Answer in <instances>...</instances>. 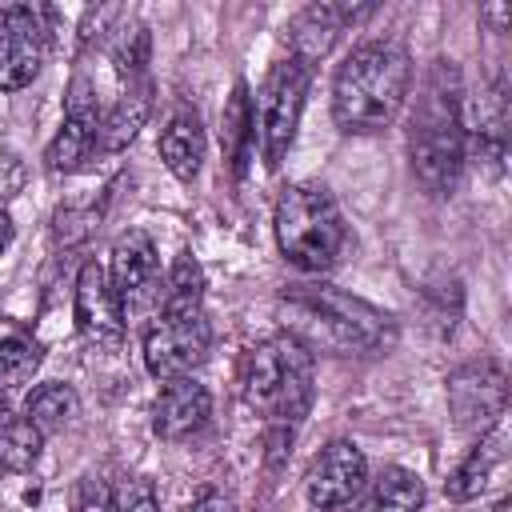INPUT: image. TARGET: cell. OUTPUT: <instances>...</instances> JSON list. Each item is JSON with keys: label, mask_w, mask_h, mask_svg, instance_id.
I'll list each match as a JSON object with an SVG mask.
<instances>
[{"label": "cell", "mask_w": 512, "mask_h": 512, "mask_svg": "<svg viewBox=\"0 0 512 512\" xmlns=\"http://www.w3.org/2000/svg\"><path fill=\"white\" fill-rule=\"evenodd\" d=\"M420 504H424L420 476L408 468H388L360 512H420Z\"/></svg>", "instance_id": "obj_20"}, {"label": "cell", "mask_w": 512, "mask_h": 512, "mask_svg": "<svg viewBox=\"0 0 512 512\" xmlns=\"http://www.w3.org/2000/svg\"><path fill=\"white\" fill-rule=\"evenodd\" d=\"M160 288V260H156V244L144 232H124L112 244V292L128 312H140L156 300Z\"/></svg>", "instance_id": "obj_10"}, {"label": "cell", "mask_w": 512, "mask_h": 512, "mask_svg": "<svg viewBox=\"0 0 512 512\" xmlns=\"http://www.w3.org/2000/svg\"><path fill=\"white\" fill-rule=\"evenodd\" d=\"M76 392L68 384H40L32 396H28V420L36 424L40 436L48 432H64L76 416Z\"/></svg>", "instance_id": "obj_21"}, {"label": "cell", "mask_w": 512, "mask_h": 512, "mask_svg": "<svg viewBox=\"0 0 512 512\" xmlns=\"http://www.w3.org/2000/svg\"><path fill=\"white\" fill-rule=\"evenodd\" d=\"M12 244V216L8 212H0V252Z\"/></svg>", "instance_id": "obj_27"}, {"label": "cell", "mask_w": 512, "mask_h": 512, "mask_svg": "<svg viewBox=\"0 0 512 512\" xmlns=\"http://www.w3.org/2000/svg\"><path fill=\"white\" fill-rule=\"evenodd\" d=\"M468 128H464V88L448 60H436L420 84L408 120V160L416 180L432 196H448L464 172Z\"/></svg>", "instance_id": "obj_2"}, {"label": "cell", "mask_w": 512, "mask_h": 512, "mask_svg": "<svg viewBox=\"0 0 512 512\" xmlns=\"http://www.w3.org/2000/svg\"><path fill=\"white\" fill-rule=\"evenodd\" d=\"M448 404L460 428H488L504 416V372L488 360L460 368L448 380Z\"/></svg>", "instance_id": "obj_13"}, {"label": "cell", "mask_w": 512, "mask_h": 512, "mask_svg": "<svg viewBox=\"0 0 512 512\" xmlns=\"http://www.w3.org/2000/svg\"><path fill=\"white\" fill-rule=\"evenodd\" d=\"M288 336L308 348H328L340 356H368L396 340V324L376 304L324 284H292L276 300Z\"/></svg>", "instance_id": "obj_1"}, {"label": "cell", "mask_w": 512, "mask_h": 512, "mask_svg": "<svg viewBox=\"0 0 512 512\" xmlns=\"http://www.w3.org/2000/svg\"><path fill=\"white\" fill-rule=\"evenodd\" d=\"M412 64L400 44L368 40L344 56L332 80V116L344 132H380L408 100Z\"/></svg>", "instance_id": "obj_3"}, {"label": "cell", "mask_w": 512, "mask_h": 512, "mask_svg": "<svg viewBox=\"0 0 512 512\" xmlns=\"http://www.w3.org/2000/svg\"><path fill=\"white\" fill-rule=\"evenodd\" d=\"M276 244L300 272H328L348 248V224L324 184H292L276 200Z\"/></svg>", "instance_id": "obj_5"}, {"label": "cell", "mask_w": 512, "mask_h": 512, "mask_svg": "<svg viewBox=\"0 0 512 512\" xmlns=\"http://www.w3.org/2000/svg\"><path fill=\"white\" fill-rule=\"evenodd\" d=\"M148 108H152V84H148V76L128 80V88L120 92V100L112 104V112L100 116L96 152H120L140 132V124L148 120Z\"/></svg>", "instance_id": "obj_17"}, {"label": "cell", "mask_w": 512, "mask_h": 512, "mask_svg": "<svg viewBox=\"0 0 512 512\" xmlns=\"http://www.w3.org/2000/svg\"><path fill=\"white\" fill-rule=\"evenodd\" d=\"M192 512H232V500H224L220 492H204V496L192 504Z\"/></svg>", "instance_id": "obj_26"}, {"label": "cell", "mask_w": 512, "mask_h": 512, "mask_svg": "<svg viewBox=\"0 0 512 512\" xmlns=\"http://www.w3.org/2000/svg\"><path fill=\"white\" fill-rule=\"evenodd\" d=\"M504 444H508V428L496 420V424L480 436V444L468 452V460L452 472V480H448V496H452V500H472V496H480L484 484L492 480L496 464L504 460Z\"/></svg>", "instance_id": "obj_18"}, {"label": "cell", "mask_w": 512, "mask_h": 512, "mask_svg": "<svg viewBox=\"0 0 512 512\" xmlns=\"http://www.w3.org/2000/svg\"><path fill=\"white\" fill-rule=\"evenodd\" d=\"M368 480V460L352 440H332L308 472V504L320 512L344 508Z\"/></svg>", "instance_id": "obj_11"}, {"label": "cell", "mask_w": 512, "mask_h": 512, "mask_svg": "<svg viewBox=\"0 0 512 512\" xmlns=\"http://www.w3.org/2000/svg\"><path fill=\"white\" fill-rule=\"evenodd\" d=\"M208 348H212V324H208L204 308L156 312L152 328L144 332V364L160 380L188 376L192 368H200L208 360Z\"/></svg>", "instance_id": "obj_6"}, {"label": "cell", "mask_w": 512, "mask_h": 512, "mask_svg": "<svg viewBox=\"0 0 512 512\" xmlns=\"http://www.w3.org/2000/svg\"><path fill=\"white\" fill-rule=\"evenodd\" d=\"M208 416H212V396L192 376L164 380V388L152 404V428L160 440H184V436L200 432L208 424Z\"/></svg>", "instance_id": "obj_14"}, {"label": "cell", "mask_w": 512, "mask_h": 512, "mask_svg": "<svg viewBox=\"0 0 512 512\" xmlns=\"http://www.w3.org/2000/svg\"><path fill=\"white\" fill-rule=\"evenodd\" d=\"M116 512H160L152 480H144V476L128 480V484L120 488V496H116Z\"/></svg>", "instance_id": "obj_25"}, {"label": "cell", "mask_w": 512, "mask_h": 512, "mask_svg": "<svg viewBox=\"0 0 512 512\" xmlns=\"http://www.w3.org/2000/svg\"><path fill=\"white\" fill-rule=\"evenodd\" d=\"M40 344L28 336H8L0 340V392H12L20 384H28L40 368Z\"/></svg>", "instance_id": "obj_24"}, {"label": "cell", "mask_w": 512, "mask_h": 512, "mask_svg": "<svg viewBox=\"0 0 512 512\" xmlns=\"http://www.w3.org/2000/svg\"><path fill=\"white\" fill-rule=\"evenodd\" d=\"M96 136H100V104L88 88L84 76L72 80V96H68V112L60 132L52 136L44 160L52 172H76L92 152H96Z\"/></svg>", "instance_id": "obj_9"}, {"label": "cell", "mask_w": 512, "mask_h": 512, "mask_svg": "<svg viewBox=\"0 0 512 512\" xmlns=\"http://www.w3.org/2000/svg\"><path fill=\"white\" fill-rule=\"evenodd\" d=\"M240 392H244L248 408L264 412L276 428L300 424L308 416L312 392H316L312 348L288 332L260 340L240 364Z\"/></svg>", "instance_id": "obj_4"}, {"label": "cell", "mask_w": 512, "mask_h": 512, "mask_svg": "<svg viewBox=\"0 0 512 512\" xmlns=\"http://www.w3.org/2000/svg\"><path fill=\"white\" fill-rule=\"evenodd\" d=\"M308 80H312V68H304L296 60H284V64L272 68V76L260 92V148H264L268 168H280V160H284V152L296 136L304 96H308Z\"/></svg>", "instance_id": "obj_8"}, {"label": "cell", "mask_w": 512, "mask_h": 512, "mask_svg": "<svg viewBox=\"0 0 512 512\" xmlns=\"http://www.w3.org/2000/svg\"><path fill=\"white\" fill-rule=\"evenodd\" d=\"M44 436L28 416H16L8 404H0V468L8 472H32L40 460Z\"/></svg>", "instance_id": "obj_19"}, {"label": "cell", "mask_w": 512, "mask_h": 512, "mask_svg": "<svg viewBox=\"0 0 512 512\" xmlns=\"http://www.w3.org/2000/svg\"><path fill=\"white\" fill-rule=\"evenodd\" d=\"M48 8L40 4H0V88H28L48 52Z\"/></svg>", "instance_id": "obj_7"}, {"label": "cell", "mask_w": 512, "mask_h": 512, "mask_svg": "<svg viewBox=\"0 0 512 512\" xmlns=\"http://www.w3.org/2000/svg\"><path fill=\"white\" fill-rule=\"evenodd\" d=\"M200 300H204V272H200V264L184 252V256L172 264V272H168L160 312H188V308H200Z\"/></svg>", "instance_id": "obj_23"}, {"label": "cell", "mask_w": 512, "mask_h": 512, "mask_svg": "<svg viewBox=\"0 0 512 512\" xmlns=\"http://www.w3.org/2000/svg\"><path fill=\"white\" fill-rule=\"evenodd\" d=\"M76 328L96 348H116L124 340V308L96 260H88L76 276Z\"/></svg>", "instance_id": "obj_12"}, {"label": "cell", "mask_w": 512, "mask_h": 512, "mask_svg": "<svg viewBox=\"0 0 512 512\" xmlns=\"http://www.w3.org/2000/svg\"><path fill=\"white\" fill-rule=\"evenodd\" d=\"M252 136H256V128H252V100H248V88L236 84V92H232V100L224 108V152H228V164H232L236 176L244 172Z\"/></svg>", "instance_id": "obj_22"}, {"label": "cell", "mask_w": 512, "mask_h": 512, "mask_svg": "<svg viewBox=\"0 0 512 512\" xmlns=\"http://www.w3.org/2000/svg\"><path fill=\"white\" fill-rule=\"evenodd\" d=\"M364 12H368V8H352V4H308V8L292 20V28H288L292 60L304 64V68H312V60H320V56L336 44L340 28H344L348 20H356V16H364Z\"/></svg>", "instance_id": "obj_15"}, {"label": "cell", "mask_w": 512, "mask_h": 512, "mask_svg": "<svg viewBox=\"0 0 512 512\" xmlns=\"http://www.w3.org/2000/svg\"><path fill=\"white\" fill-rule=\"evenodd\" d=\"M160 160L168 164V172L176 180H196V172L204 164V128L192 108H180L168 116V124L160 132Z\"/></svg>", "instance_id": "obj_16"}]
</instances>
